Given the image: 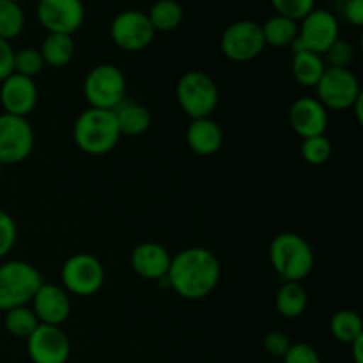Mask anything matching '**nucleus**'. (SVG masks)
Here are the masks:
<instances>
[{
  "label": "nucleus",
  "instance_id": "nucleus-8",
  "mask_svg": "<svg viewBox=\"0 0 363 363\" xmlns=\"http://www.w3.org/2000/svg\"><path fill=\"white\" fill-rule=\"evenodd\" d=\"M318 99L326 110H351L362 96L360 80L350 67H326L321 80L315 85Z\"/></svg>",
  "mask_w": 363,
  "mask_h": 363
},
{
  "label": "nucleus",
  "instance_id": "nucleus-33",
  "mask_svg": "<svg viewBox=\"0 0 363 363\" xmlns=\"http://www.w3.org/2000/svg\"><path fill=\"white\" fill-rule=\"evenodd\" d=\"M18 240V227L9 213L0 209V261L7 257Z\"/></svg>",
  "mask_w": 363,
  "mask_h": 363
},
{
  "label": "nucleus",
  "instance_id": "nucleus-16",
  "mask_svg": "<svg viewBox=\"0 0 363 363\" xmlns=\"http://www.w3.org/2000/svg\"><path fill=\"white\" fill-rule=\"evenodd\" d=\"M30 303L39 325L60 326L67 321L71 314L69 294L60 286H53V284L43 282Z\"/></svg>",
  "mask_w": 363,
  "mask_h": 363
},
{
  "label": "nucleus",
  "instance_id": "nucleus-9",
  "mask_svg": "<svg viewBox=\"0 0 363 363\" xmlns=\"http://www.w3.org/2000/svg\"><path fill=\"white\" fill-rule=\"evenodd\" d=\"M340 38L339 20L326 9H314L298 21V38L291 45L293 53L308 50L323 55Z\"/></svg>",
  "mask_w": 363,
  "mask_h": 363
},
{
  "label": "nucleus",
  "instance_id": "nucleus-35",
  "mask_svg": "<svg viewBox=\"0 0 363 363\" xmlns=\"http://www.w3.org/2000/svg\"><path fill=\"white\" fill-rule=\"evenodd\" d=\"M282 360L284 363H323L321 357H319V353L315 351V347H312L311 344L305 342L293 344Z\"/></svg>",
  "mask_w": 363,
  "mask_h": 363
},
{
  "label": "nucleus",
  "instance_id": "nucleus-34",
  "mask_svg": "<svg viewBox=\"0 0 363 363\" xmlns=\"http://www.w3.org/2000/svg\"><path fill=\"white\" fill-rule=\"evenodd\" d=\"M262 346H264V351L269 357L284 358L287 351L291 350V346H293V342H291V337L286 332L273 330V332L266 333L264 340H262Z\"/></svg>",
  "mask_w": 363,
  "mask_h": 363
},
{
  "label": "nucleus",
  "instance_id": "nucleus-21",
  "mask_svg": "<svg viewBox=\"0 0 363 363\" xmlns=\"http://www.w3.org/2000/svg\"><path fill=\"white\" fill-rule=\"evenodd\" d=\"M293 77L301 87H315L321 80L323 73L326 71V62L323 55L308 50L293 53V62H291Z\"/></svg>",
  "mask_w": 363,
  "mask_h": 363
},
{
  "label": "nucleus",
  "instance_id": "nucleus-38",
  "mask_svg": "<svg viewBox=\"0 0 363 363\" xmlns=\"http://www.w3.org/2000/svg\"><path fill=\"white\" fill-rule=\"evenodd\" d=\"M351 351H353V362L354 363H363V337L354 340L353 344H350Z\"/></svg>",
  "mask_w": 363,
  "mask_h": 363
},
{
  "label": "nucleus",
  "instance_id": "nucleus-5",
  "mask_svg": "<svg viewBox=\"0 0 363 363\" xmlns=\"http://www.w3.org/2000/svg\"><path fill=\"white\" fill-rule=\"evenodd\" d=\"M176 98L181 110L190 119H202V117H211L216 110L220 92L215 80L208 73L191 69L177 82Z\"/></svg>",
  "mask_w": 363,
  "mask_h": 363
},
{
  "label": "nucleus",
  "instance_id": "nucleus-23",
  "mask_svg": "<svg viewBox=\"0 0 363 363\" xmlns=\"http://www.w3.org/2000/svg\"><path fill=\"white\" fill-rule=\"evenodd\" d=\"M45 66L64 67L73 60L74 57V41L73 35L67 34H48L43 39L39 48Z\"/></svg>",
  "mask_w": 363,
  "mask_h": 363
},
{
  "label": "nucleus",
  "instance_id": "nucleus-30",
  "mask_svg": "<svg viewBox=\"0 0 363 363\" xmlns=\"http://www.w3.org/2000/svg\"><path fill=\"white\" fill-rule=\"evenodd\" d=\"M45 67V60H43L41 52L38 48H21L14 52V73L21 74V77L34 78L39 74Z\"/></svg>",
  "mask_w": 363,
  "mask_h": 363
},
{
  "label": "nucleus",
  "instance_id": "nucleus-19",
  "mask_svg": "<svg viewBox=\"0 0 363 363\" xmlns=\"http://www.w3.org/2000/svg\"><path fill=\"white\" fill-rule=\"evenodd\" d=\"M186 144L199 156H213L222 149V126L211 117L191 119L186 128Z\"/></svg>",
  "mask_w": 363,
  "mask_h": 363
},
{
  "label": "nucleus",
  "instance_id": "nucleus-27",
  "mask_svg": "<svg viewBox=\"0 0 363 363\" xmlns=\"http://www.w3.org/2000/svg\"><path fill=\"white\" fill-rule=\"evenodd\" d=\"M4 326H6L7 332L11 333L16 339H25L34 333V330L39 326L38 318H35L34 311H32L28 305H23V307L11 308V311L4 312Z\"/></svg>",
  "mask_w": 363,
  "mask_h": 363
},
{
  "label": "nucleus",
  "instance_id": "nucleus-39",
  "mask_svg": "<svg viewBox=\"0 0 363 363\" xmlns=\"http://www.w3.org/2000/svg\"><path fill=\"white\" fill-rule=\"evenodd\" d=\"M362 101H363V94L360 96V98L357 99V101H354V105L351 106V110H354V113H357L358 123H362V121H363V113H362Z\"/></svg>",
  "mask_w": 363,
  "mask_h": 363
},
{
  "label": "nucleus",
  "instance_id": "nucleus-22",
  "mask_svg": "<svg viewBox=\"0 0 363 363\" xmlns=\"http://www.w3.org/2000/svg\"><path fill=\"white\" fill-rule=\"evenodd\" d=\"M308 305V293L301 282H284L275 296V307L280 315L294 319L303 315Z\"/></svg>",
  "mask_w": 363,
  "mask_h": 363
},
{
  "label": "nucleus",
  "instance_id": "nucleus-7",
  "mask_svg": "<svg viewBox=\"0 0 363 363\" xmlns=\"http://www.w3.org/2000/svg\"><path fill=\"white\" fill-rule=\"evenodd\" d=\"M60 282L67 294L92 296L105 284V268L99 259L87 252L73 254L60 268Z\"/></svg>",
  "mask_w": 363,
  "mask_h": 363
},
{
  "label": "nucleus",
  "instance_id": "nucleus-10",
  "mask_svg": "<svg viewBox=\"0 0 363 363\" xmlns=\"http://www.w3.org/2000/svg\"><path fill=\"white\" fill-rule=\"evenodd\" d=\"M35 135L27 117L0 113V163L16 165L34 151Z\"/></svg>",
  "mask_w": 363,
  "mask_h": 363
},
{
  "label": "nucleus",
  "instance_id": "nucleus-40",
  "mask_svg": "<svg viewBox=\"0 0 363 363\" xmlns=\"http://www.w3.org/2000/svg\"><path fill=\"white\" fill-rule=\"evenodd\" d=\"M13 2H18V4H21V2H27V0H13Z\"/></svg>",
  "mask_w": 363,
  "mask_h": 363
},
{
  "label": "nucleus",
  "instance_id": "nucleus-41",
  "mask_svg": "<svg viewBox=\"0 0 363 363\" xmlns=\"http://www.w3.org/2000/svg\"><path fill=\"white\" fill-rule=\"evenodd\" d=\"M2 167H4V165H2V163H0V172H2Z\"/></svg>",
  "mask_w": 363,
  "mask_h": 363
},
{
  "label": "nucleus",
  "instance_id": "nucleus-3",
  "mask_svg": "<svg viewBox=\"0 0 363 363\" xmlns=\"http://www.w3.org/2000/svg\"><path fill=\"white\" fill-rule=\"evenodd\" d=\"M272 268L284 282H301L314 269V250L303 236L296 233H282L269 245Z\"/></svg>",
  "mask_w": 363,
  "mask_h": 363
},
{
  "label": "nucleus",
  "instance_id": "nucleus-4",
  "mask_svg": "<svg viewBox=\"0 0 363 363\" xmlns=\"http://www.w3.org/2000/svg\"><path fill=\"white\" fill-rule=\"evenodd\" d=\"M43 284L41 273L27 261H6L0 264V311L28 305Z\"/></svg>",
  "mask_w": 363,
  "mask_h": 363
},
{
  "label": "nucleus",
  "instance_id": "nucleus-37",
  "mask_svg": "<svg viewBox=\"0 0 363 363\" xmlns=\"http://www.w3.org/2000/svg\"><path fill=\"white\" fill-rule=\"evenodd\" d=\"M344 16L354 27L363 25V0H347L344 4Z\"/></svg>",
  "mask_w": 363,
  "mask_h": 363
},
{
  "label": "nucleus",
  "instance_id": "nucleus-14",
  "mask_svg": "<svg viewBox=\"0 0 363 363\" xmlns=\"http://www.w3.org/2000/svg\"><path fill=\"white\" fill-rule=\"evenodd\" d=\"M27 353L32 363H67L71 340L60 326L39 325L27 339Z\"/></svg>",
  "mask_w": 363,
  "mask_h": 363
},
{
  "label": "nucleus",
  "instance_id": "nucleus-29",
  "mask_svg": "<svg viewBox=\"0 0 363 363\" xmlns=\"http://www.w3.org/2000/svg\"><path fill=\"white\" fill-rule=\"evenodd\" d=\"M332 142L326 135H318V137L303 138L300 147L301 158L311 165H323L332 156Z\"/></svg>",
  "mask_w": 363,
  "mask_h": 363
},
{
  "label": "nucleus",
  "instance_id": "nucleus-1",
  "mask_svg": "<svg viewBox=\"0 0 363 363\" xmlns=\"http://www.w3.org/2000/svg\"><path fill=\"white\" fill-rule=\"evenodd\" d=\"M222 275L218 257L204 247H190L174 255L163 282L184 300H204L216 289Z\"/></svg>",
  "mask_w": 363,
  "mask_h": 363
},
{
  "label": "nucleus",
  "instance_id": "nucleus-2",
  "mask_svg": "<svg viewBox=\"0 0 363 363\" xmlns=\"http://www.w3.org/2000/svg\"><path fill=\"white\" fill-rule=\"evenodd\" d=\"M121 137L112 110L87 108L74 121L73 140L89 156L108 155L119 144Z\"/></svg>",
  "mask_w": 363,
  "mask_h": 363
},
{
  "label": "nucleus",
  "instance_id": "nucleus-25",
  "mask_svg": "<svg viewBox=\"0 0 363 363\" xmlns=\"http://www.w3.org/2000/svg\"><path fill=\"white\" fill-rule=\"evenodd\" d=\"M147 14L152 28L156 32H170L183 21V6L177 0H156Z\"/></svg>",
  "mask_w": 363,
  "mask_h": 363
},
{
  "label": "nucleus",
  "instance_id": "nucleus-26",
  "mask_svg": "<svg viewBox=\"0 0 363 363\" xmlns=\"http://www.w3.org/2000/svg\"><path fill=\"white\" fill-rule=\"evenodd\" d=\"M330 332L339 342L353 344L363 337V321L360 314L354 311H339L330 319Z\"/></svg>",
  "mask_w": 363,
  "mask_h": 363
},
{
  "label": "nucleus",
  "instance_id": "nucleus-18",
  "mask_svg": "<svg viewBox=\"0 0 363 363\" xmlns=\"http://www.w3.org/2000/svg\"><path fill=\"white\" fill-rule=\"evenodd\" d=\"M172 255L163 245L156 241H144L137 245L131 252V268L138 277L145 280H160L163 282L169 273Z\"/></svg>",
  "mask_w": 363,
  "mask_h": 363
},
{
  "label": "nucleus",
  "instance_id": "nucleus-24",
  "mask_svg": "<svg viewBox=\"0 0 363 363\" xmlns=\"http://www.w3.org/2000/svg\"><path fill=\"white\" fill-rule=\"evenodd\" d=\"M261 28L266 46H273V48L291 46L298 38V21L280 16V14H273L272 18H268L264 25H261Z\"/></svg>",
  "mask_w": 363,
  "mask_h": 363
},
{
  "label": "nucleus",
  "instance_id": "nucleus-32",
  "mask_svg": "<svg viewBox=\"0 0 363 363\" xmlns=\"http://www.w3.org/2000/svg\"><path fill=\"white\" fill-rule=\"evenodd\" d=\"M326 67H350V64L354 59V50L353 45L344 39H337L325 53H323Z\"/></svg>",
  "mask_w": 363,
  "mask_h": 363
},
{
  "label": "nucleus",
  "instance_id": "nucleus-17",
  "mask_svg": "<svg viewBox=\"0 0 363 363\" xmlns=\"http://www.w3.org/2000/svg\"><path fill=\"white\" fill-rule=\"evenodd\" d=\"M289 124L294 133L301 138L325 135L328 128V110L318 98H298L289 108Z\"/></svg>",
  "mask_w": 363,
  "mask_h": 363
},
{
  "label": "nucleus",
  "instance_id": "nucleus-36",
  "mask_svg": "<svg viewBox=\"0 0 363 363\" xmlns=\"http://www.w3.org/2000/svg\"><path fill=\"white\" fill-rule=\"evenodd\" d=\"M14 73V48L9 41L0 39V82Z\"/></svg>",
  "mask_w": 363,
  "mask_h": 363
},
{
  "label": "nucleus",
  "instance_id": "nucleus-12",
  "mask_svg": "<svg viewBox=\"0 0 363 363\" xmlns=\"http://www.w3.org/2000/svg\"><path fill=\"white\" fill-rule=\"evenodd\" d=\"M156 30L147 14L137 9H128L117 14L110 23V38L117 48L124 52H140L155 41Z\"/></svg>",
  "mask_w": 363,
  "mask_h": 363
},
{
  "label": "nucleus",
  "instance_id": "nucleus-15",
  "mask_svg": "<svg viewBox=\"0 0 363 363\" xmlns=\"http://www.w3.org/2000/svg\"><path fill=\"white\" fill-rule=\"evenodd\" d=\"M38 98L39 92L34 78L13 73L6 80L0 82V105H2L4 113L20 117L30 116L38 105Z\"/></svg>",
  "mask_w": 363,
  "mask_h": 363
},
{
  "label": "nucleus",
  "instance_id": "nucleus-13",
  "mask_svg": "<svg viewBox=\"0 0 363 363\" xmlns=\"http://www.w3.org/2000/svg\"><path fill=\"white\" fill-rule=\"evenodd\" d=\"M35 14L48 34L73 35L84 25V0H39Z\"/></svg>",
  "mask_w": 363,
  "mask_h": 363
},
{
  "label": "nucleus",
  "instance_id": "nucleus-20",
  "mask_svg": "<svg viewBox=\"0 0 363 363\" xmlns=\"http://www.w3.org/2000/svg\"><path fill=\"white\" fill-rule=\"evenodd\" d=\"M112 112L113 116H116L121 135L138 137V135H144L145 131L151 128V112H149L144 105H140V103L124 99V101L121 103L116 110H112Z\"/></svg>",
  "mask_w": 363,
  "mask_h": 363
},
{
  "label": "nucleus",
  "instance_id": "nucleus-6",
  "mask_svg": "<svg viewBox=\"0 0 363 363\" xmlns=\"http://www.w3.org/2000/svg\"><path fill=\"white\" fill-rule=\"evenodd\" d=\"M126 77L113 64H98L84 80V96L89 108L116 110L126 99Z\"/></svg>",
  "mask_w": 363,
  "mask_h": 363
},
{
  "label": "nucleus",
  "instance_id": "nucleus-28",
  "mask_svg": "<svg viewBox=\"0 0 363 363\" xmlns=\"http://www.w3.org/2000/svg\"><path fill=\"white\" fill-rule=\"evenodd\" d=\"M25 27V13L21 9V4L13 0H0V39L18 38L23 32Z\"/></svg>",
  "mask_w": 363,
  "mask_h": 363
},
{
  "label": "nucleus",
  "instance_id": "nucleus-11",
  "mask_svg": "<svg viewBox=\"0 0 363 363\" xmlns=\"http://www.w3.org/2000/svg\"><path fill=\"white\" fill-rule=\"evenodd\" d=\"M220 48L233 62H248L257 59L266 48L261 23L252 20H238L230 23L223 30Z\"/></svg>",
  "mask_w": 363,
  "mask_h": 363
},
{
  "label": "nucleus",
  "instance_id": "nucleus-31",
  "mask_svg": "<svg viewBox=\"0 0 363 363\" xmlns=\"http://www.w3.org/2000/svg\"><path fill=\"white\" fill-rule=\"evenodd\" d=\"M269 2L275 9V14L294 21H301L311 11L315 9V0H269Z\"/></svg>",
  "mask_w": 363,
  "mask_h": 363
}]
</instances>
